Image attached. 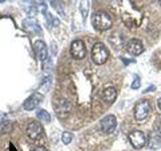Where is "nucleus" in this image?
Listing matches in <instances>:
<instances>
[{
  "mask_svg": "<svg viewBox=\"0 0 161 151\" xmlns=\"http://www.w3.org/2000/svg\"><path fill=\"white\" fill-rule=\"evenodd\" d=\"M33 151H47V150L45 149L44 147H42V146H39V147H36Z\"/></svg>",
  "mask_w": 161,
  "mask_h": 151,
  "instance_id": "18",
  "label": "nucleus"
},
{
  "mask_svg": "<svg viewBox=\"0 0 161 151\" xmlns=\"http://www.w3.org/2000/svg\"><path fill=\"white\" fill-rule=\"evenodd\" d=\"M36 116H37V118L39 120H42V122H44V123H49L50 120H52V118H50V115L48 114V112H47V111L43 110V109L39 110L38 112L36 113Z\"/></svg>",
  "mask_w": 161,
  "mask_h": 151,
  "instance_id": "14",
  "label": "nucleus"
},
{
  "mask_svg": "<svg viewBox=\"0 0 161 151\" xmlns=\"http://www.w3.org/2000/svg\"><path fill=\"white\" fill-rule=\"evenodd\" d=\"M33 48H34V52L36 53L38 59L43 62L47 57V45H45V43L42 40H36V42H34Z\"/></svg>",
  "mask_w": 161,
  "mask_h": 151,
  "instance_id": "10",
  "label": "nucleus"
},
{
  "mask_svg": "<svg viewBox=\"0 0 161 151\" xmlns=\"http://www.w3.org/2000/svg\"><path fill=\"white\" fill-rule=\"evenodd\" d=\"M27 136L31 140H36L40 137V135L42 134V126L39 122L33 121V122L29 123L26 128Z\"/></svg>",
  "mask_w": 161,
  "mask_h": 151,
  "instance_id": "8",
  "label": "nucleus"
},
{
  "mask_svg": "<svg viewBox=\"0 0 161 151\" xmlns=\"http://www.w3.org/2000/svg\"><path fill=\"white\" fill-rule=\"evenodd\" d=\"M127 50L130 54L135 55V57L140 55L144 52V47H143L142 42L137 38L130 39L127 43Z\"/></svg>",
  "mask_w": 161,
  "mask_h": 151,
  "instance_id": "7",
  "label": "nucleus"
},
{
  "mask_svg": "<svg viewBox=\"0 0 161 151\" xmlns=\"http://www.w3.org/2000/svg\"><path fill=\"white\" fill-rule=\"evenodd\" d=\"M73 138H74V135L70 132H67V131L64 132L63 135H62V141L64 142V144H65V145H68V144H69L70 142H72Z\"/></svg>",
  "mask_w": 161,
  "mask_h": 151,
  "instance_id": "15",
  "label": "nucleus"
},
{
  "mask_svg": "<svg viewBox=\"0 0 161 151\" xmlns=\"http://www.w3.org/2000/svg\"><path fill=\"white\" fill-rule=\"evenodd\" d=\"M157 141H158V142H161V139H160L159 136H157V135H152V136L150 137V139H149V146H150L151 148H152V147H153V145H154V143H156V149L159 148V147H160V145L157 144Z\"/></svg>",
  "mask_w": 161,
  "mask_h": 151,
  "instance_id": "16",
  "label": "nucleus"
},
{
  "mask_svg": "<svg viewBox=\"0 0 161 151\" xmlns=\"http://www.w3.org/2000/svg\"><path fill=\"white\" fill-rule=\"evenodd\" d=\"M116 98H117V91L113 87H109L104 90L103 92V100L107 104H112L115 102Z\"/></svg>",
  "mask_w": 161,
  "mask_h": 151,
  "instance_id": "11",
  "label": "nucleus"
},
{
  "mask_svg": "<svg viewBox=\"0 0 161 151\" xmlns=\"http://www.w3.org/2000/svg\"><path fill=\"white\" fill-rule=\"evenodd\" d=\"M151 105L149 101L143 100L136 104L134 108V117L137 121H143L147 118V116L150 112Z\"/></svg>",
  "mask_w": 161,
  "mask_h": 151,
  "instance_id": "3",
  "label": "nucleus"
},
{
  "mask_svg": "<svg viewBox=\"0 0 161 151\" xmlns=\"http://www.w3.org/2000/svg\"><path fill=\"white\" fill-rule=\"evenodd\" d=\"M92 24L94 28L100 30V31H104V30H107L112 26L113 21L107 12L97 11L92 16Z\"/></svg>",
  "mask_w": 161,
  "mask_h": 151,
  "instance_id": "1",
  "label": "nucleus"
},
{
  "mask_svg": "<svg viewBox=\"0 0 161 151\" xmlns=\"http://www.w3.org/2000/svg\"><path fill=\"white\" fill-rule=\"evenodd\" d=\"M12 122L10 121H3L0 123V134H6L9 133L12 130Z\"/></svg>",
  "mask_w": 161,
  "mask_h": 151,
  "instance_id": "13",
  "label": "nucleus"
},
{
  "mask_svg": "<svg viewBox=\"0 0 161 151\" xmlns=\"http://www.w3.org/2000/svg\"><path fill=\"white\" fill-rule=\"evenodd\" d=\"M70 53L75 59H83L87 54V48L83 40H74L70 45Z\"/></svg>",
  "mask_w": 161,
  "mask_h": 151,
  "instance_id": "4",
  "label": "nucleus"
},
{
  "mask_svg": "<svg viewBox=\"0 0 161 151\" xmlns=\"http://www.w3.org/2000/svg\"><path fill=\"white\" fill-rule=\"evenodd\" d=\"M128 138L135 149H141L146 144V138L142 131L139 130L132 131V132L129 133Z\"/></svg>",
  "mask_w": 161,
  "mask_h": 151,
  "instance_id": "5",
  "label": "nucleus"
},
{
  "mask_svg": "<svg viewBox=\"0 0 161 151\" xmlns=\"http://www.w3.org/2000/svg\"><path fill=\"white\" fill-rule=\"evenodd\" d=\"M116 125H117V120H116L115 116L113 115L106 116V117H104L100 122L101 129H102V131L106 134L113 133V131L116 128Z\"/></svg>",
  "mask_w": 161,
  "mask_h": 151,
  "instance_id": "6",
  "label": "nucleus"
},
{
  "mask_svg": "<svg viewBox=\"0 0 161 151\" xmlns=\"http://www.w3.org/2000/svg\"><path fill=\"white\" fill-rule=\"evenodd\" d=\"M140 87V79L136 78V80L133 82L132 84V89H138Z\"/></svg>",
  "mask_w": 161,
  "mask_h": 151,
  "instance_id": "17",
  "label": "nucleus"
},
{
  "mask_svg": "<svg viewBox=\"0 0 161 151\" xmlns=\"http://www.w3.org/2000/svg\"><path fill=\"white\" fill-rule=\"evenodd\" d=\"M55 111H57V114L60 116V118H65L70 111V104L65 100H62Z\"/></svg>",
  "mask_w": 161,
  "mask_h": 151,
  "instance_id": "12",
  "label": "nucleus"
},
{
  "mask_svg": "<svg viewBox=\"0 0 161 151\" xmlns=\"http://www.w3.org/2000/svg\"><path fill=\"white\" fill-rule=\"evenodd\" d=\"M109 58L108 49L102 42H97L92 48V59L96 64H103Z\"/></svg>",
  "mask_w": 161,
  "mask_h": 151,
  "instance_id": "2",
  "label": "nucleus"
},
{
  "mask_svg": "<svg viewBox=\"0 0 161 151\" xmlns=\"http://www.w3.org/2000/svg\"><path fill=\"white\" fill-rule=\"evenodd\" d=\"M42 99L43 97L40 93H33L31 96H29V97L25 100V102L23 104V108L27 111H32L40 104Z\"/></svg>",
  "mask_w": 161,
  "mask_h": 151,
  "instance_id": "9",
  "label": "nucleus"
},
{
  "mask_svg": "<svg viewBox=\"0 0 161 151\" xmlns=\"http://www.w3.org/2000/svg\"><path fill=\"white\" fill-rule=\"evenodd\" d=\"M158 131H159V134L161 135V121H160V123H159V127H158Z\"/></svg>",
  "mask_w": 161,
  "mask_h": 151,
  "instance_id": "20",
  "label": "nucleus"
},
{
  "mask_svg": "<svg viewBox=\"0 0 161 151\" xmlns=\"http://www.w3.org/2000/svg\"><path fill=\"white\" fill-rule=\"evenodd\" d=\"M1 2H2V1H1V0H0V3H1Z\"/></svg>",
  "mask_w": 161,
  "mask_h": 151,
  "instance_id": "21",
  "label": "nucleus"
},
{
  "mask_svg": "<svg viewBox=\"0 0 161 151\" xmlns=\"http://www.w3.org/2000/svg\"><path fill=\"white\" fill-rule=\"evenodd\" d=\"M157 104H158V107H159V109L161 110V98H159V99H158V101H157Z\"/></svg>",
  "mask_w": 161,
  "mask_h": 151,
  "instance_id": "19",
  "label": "nucleus"
}]
</instances>
